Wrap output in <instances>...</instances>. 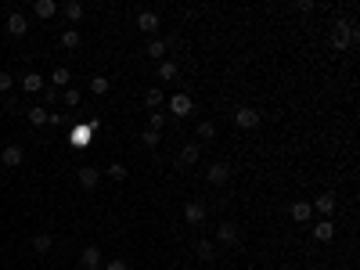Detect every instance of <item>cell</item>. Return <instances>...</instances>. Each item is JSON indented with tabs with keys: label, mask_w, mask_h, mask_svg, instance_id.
I'll use <instances>...</instances> for the list:
<instances>
[{
	"label": "cell",
	"mask_w": 360,
	"mask_h": 270,
	"mask_svg": "<svg viewBox=\"0 0 360 270\" xmlns=\"http://www.w3.org/2000/svg\"><path fill=\"white\" fill-rule=\"evenodd\" d=\"M7 29H11V33H14V36H22V33H25V29H29V22H25V14H18V11H14V14H11V18H7Z\"/></svg>",
	"instance_id": "1"
},
{
	"label": "cell",
	"mask_w": 360,
	"mask_h": 270,
	"mask_svg": "<svg viewBox=\"0 0 360 270\" xmlns=\"http://www.w3.org/2000/svg\"><path fill=\"white\" fill-rule=\"evenodd\" d=\"M18 162H22V148L18 144H7L4 148V166H18Z\"/></svg>",
	"instance_id": "2"
},
{
	"label": "cell",
	"mask_w": 360,
	"mask_h": 270,
	"mask_svg": "<svg viewBox=\"0 0 360 270\" xmlns=\"http://www.w3.org/2000/svg\"><path fill=\"white\" fill-rule=\"evenodd\" d=\"M97 263H101V252H97V249H94V245H90V249H87V252H83V267H87V270H94V267H97Z\"/></svg>",
	"instance_id": "3"
},
{
	"label": "cell",
	"mask_w": 360,
	"mask_h": 270,
	"mask_svg": "<svg viewBox=\"0 0 360 270\" xmlns=\"http://www.w3.org/2000/svg\"><path fill=\"white\" fill-rule=\"evenodd\" d=\"M54 11H58V7H54V0H40V4H36V14H40V18H51Z\"/></svg>",
	"instance_id": "4"
},
{
	"label": "cell",
	"mask_w": 360,
	"mask_h": 270,
	"mask_svg": "<svg viewBox=\"0 0 360 270\" xmlns=\"http://www.w3.org/2000/svg\"><path fill=\"white\" fill-rule=\"evenodd\" d=\"M80 184L83 187H94L97 184V170H80Z\"/></svg>",
	"instance_id": "5"
},
{
	"label": "cell",
	"mask_w": 360,
	"mask_h": 270,
	"mask_svg": "<svg viewBox=\"0 0 360 270\" xmlns=\"http://www.w3.org/2000/svg\"><path fill=\"white\" fill-rule=\"evenodd\" d=\"M40 87H43V80L36 76V72H29V76L22 80V90H40Z\"/></svg>",
	"instance_id": "6"
},
{
	"label": "cell",
	"mask_w": 360,
	"mask_h": 270,
	"mask_svg": "<svg viewBox=\"0 0 360 270\" xmlns=\"http://www.w3.org/2000/svg\"><path fill=\"white\" fill-rule=\"evenodd\" d=\"M72 141H76V148H87V141H90V130H87V126H76Z\"/></svg>",
	"instance_id": "7"
},
{
	"label": "cell",
	"mask_w": 360,
	"mask_h": 270,
	"mask_svg": "<svg viewBox=\"0 0 360 270\" xmlns=\"http://www.w3.org/2000/svg\"><path fill=\"white\" fill-rule=\"evenodd\" d=\"M47 108H33V112H29V123H36V126H43V123H47Z\"/></svg>",
	"instance_id": "8"
},
{
	"label": "cell",
	"mask_w": 360,
	"mask_h": 270,
	"mask_svg": "<svg viewBox=\"0 0 360 270\" xmlns=\"http://www.w3.org/2000/svg\"><path fill=\"white\" fill-rule=\"evenodd\" d=\"M90 90H94V94H104V90H108V80H104V76H94V80H90Z\"/></svg>",
	"instance_id": "9"
},
{
	"label": "cell",
	"mask_w": 360,
	"mask_h": 270,
	"mask_svg": "<svg viewBox=\"0 0 360 270\" xmlns=\"http://www.w3.org/2000/svg\"><path fill=\"white\" fill-rule=\"evenodd\" d=\"M238 123H242V126H252V123H256V112L242 108V112H238Z\"/></svg>",
	"instance_id": "10"
},
{
	"label": "cell",
	"mask_w": 360,
	"mask_h": 270,
	"mask_svg": "<svg viewBox=\"0 0 360 270\" xmlns=\"http://www.w3.org/2000/svg\"><path fill=\"white\" fill-rule=\"evenodd\" d=\"M33 245H36V252H47V249H51V234H36Z\"/></svg>",
	"instance_id": "11"
},
{
	"label": "cell",
	"mask_w": 360,
	"mask_h": 270,
	"mask_svg": "<svg viewBox=\"0 0 360 270\" xmlns=\"http://www.w3.org/2000/svg\"><path fill=\"white\" fill-rule=\"evenodd\" d=\"M62 43H65V47H76V43H80V33H76V29H69V33L62 36Z\"/></svg>",
	"instance_id": "12"
},
{
	"label": "cell",
	"mask_w": 360,
	"mask_h": 270,
	"mask_svg": "<svg viewBox=\"0 0 360 270\" xmlns=\"http://www.w3.org/2000/svg\"><path fill=\"white\" fill-rule=\"evenodd\" d=\"M51 80H54L58 87H62V83H69V69H54V72H51Z\"/></svg>",
	"instance_id": "13"
},
{
	"label": "cell",
	"mask_w": 360,
	"mask_h": 270,
	"mask_svg": "<svg viewBox=\"0 0 360 270\" xmlns=\"http://www.w3.org/2000/svg\"><path fill=\"white\" fill-rule=\"evenodd\" d=\"M346 29H350V25H339V29H335V43H339V47L350 40V33H346Z\"/></svg>",
	"instance_id": "14"
},
{
	"label": "cell",
	"mask_w": 360,
	"mask_h": 270,
	"mask_svg": "<svg viewBox=\"0 0 360 270\" xmlns=\"http://www.w3.org/2000/svg\"><path fill=\"white\" fill-rule=\"evenodd\" d=\"M209 177H213L216 184H220V180H227V170H223V166H213V173H209Z\"/></svg>",
	"instance_id": "15"
},
{
	"label": "cell",
	"mask_w": 360,
	"mask_h": 270,
	"mask_svg": "<svg viewBox=\"0 0 360 270\" xmlns=\"http://www.w3.org/2000/svg\"><path fill=\"white\" fill-rule=\"evenodd\" d=\"M141 25L144 29H155V14H141Z\"/></svg>",
	"instance_id": "16"
},
{
	"label": "cell",
	"mask_w": 360,
	"mask_h": 270,
	"mask_svg": "<svg viewBox=\"0 0 360 270\" xmlns=\"http://www.w3.org/2000/svg\"><path fill=\"white\" fill-rule=\"evenodd\" d=\"M65 11H69V18H80V14H83V7H80V4H69Z\"/></svg>",
	"instance_id": "17"
},
{
	"label": "cell",
	"mask_w": 360,
	"mask_h": 270,
	"mask_svg": "<svg viewBox=\"0 0 360 270\" xmlns=\"http://www.w3.org/2000/svg\"><path fill=\"white\" fill-rule=\"evenodd\" d=\"M317 238H332V223H321V227H317Z\"/></svg>",
	"instance_id": "18"
},
{
	"label": "cell",
	"mask_w": 360,
	"mask_h": 270,
	"mask_svg": "<svg viewBox=\"0 0 360 270\" xmlns=\"http://www.w3.org/2000/svg\"><path fill=\"white\" fill-rule=\"evenodd\" d=\"M108 173H112V180H123V177H126V170H123V166H112Z\"/></svg>",
	"instance_id": "19"
},
{
	"label": "cell",
	"mask_w": 360,
	"mask_h": 270,
	"mask_svg": "<svg viewBox=\"0 0 360 270\" xmlns=\"http://www.w3.org/2000/svg\"><path fill=\"white\" fill-rule=\"evenodd\" d=\"M11 87V76H7V72H0V90H7Z\"/></svg>",
	"instance_id": "20"
},
{
	"label": "cell",
	"mask_w": 360,
	"mask_h": 270,
	"mask_svg": "<svg viewBox=\"0 0 360 270\" xmlns=\"http://www.w3.org/2000/svg\"><path fill=\"white\" fill-rule=\"evenodd\" d=\"M108 270H126V267L119 263V260H112V263H108Z\"/></svg>",
	"instance_id": "21"
}]
</instances>
